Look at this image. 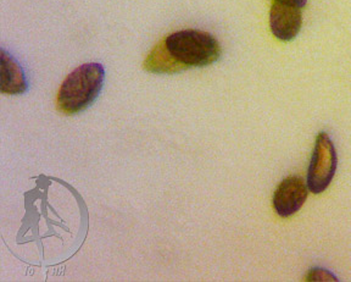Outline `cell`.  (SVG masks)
Here are the masks:
<instances>
[{"label": "cell", "mask_w": 351, "mask_h": 282, "mask_svg": "<svg viewBox=\"0 0 351 282\" xmlns=\"http://www.w3.org/2000/svg\"><path fill=\"white\" fill-rule=\"evenodd\" d=\"M221 53L219 40L213 34L183 30L160 40L144 61V69L153 73H176L208 67L219 60Z\"/></svg>", "instance_id": "obj_1"}, {"label": "cell", "mask_w": 351, "mask_h": 282, "mask_svg": "<svg viewBox=\"0 0 351 282\" xmlns=\"http://www.w3.org/2000/svg\"><path fill=\"white\" fill-rule=\"evenodd\" d=\"M105 70L98 62L77 67L65 78L58 94V108L66 115L87 109L97 99L104 86Z\"/></svg>", "instance_id": "obj_2"}, {"label": "cell", "mask_w": 351, "mask_h": 282, "mask_svg": "<svg viewBox=\"0 0 351 282\" xmlns=\"http://www.w3.org/2000/svg\"><path fill=\"white\" fill-rule=\"evenodd\" d=\"M338 167V155L335 144L326 132L316 137L313 156L307 172V187L315 194L324 192L335 177Z\"/></svg>", "instance_id": "obj_3"}, {"label": "cell", "mask_w": 351, "mask_h": 282, "mask_svg": "<svg viewBox=\"0 0 351 282\" xmlns=\"http://www.w3.org/2000/svg\"><path fill=\"white\" fill-rule=\"evenodd\" d=\"M308 187L300 176H289L278 185L274 193V208L282 218H289L306 202Z\"/></svg>", "instance_id": "obj_4"}, {"label": "cell", "mask_w": 351, "mask_h": 282, "mask_svg": "<svg viewBox=\"0 0 351 282\" xmlns=\"http://www.w3.org/2000/svg\"><path fill=\"white\" fill-rule=\"evenodd\" d=\"M302 25V9L274 1L269 12V26L276 38L289 42L300 32Z\"/></svg>", "instance_id": "obj_5"}, {"label": "cell", "mask_w": 351, "mask_h": 282, "mask_svg": "<svg viewBox=\"0 0 351 282\" xmlns=\"http://www.w3.org/2000/svg\"><path fill=\"white\" fill-rule=\"evenodd\" d=\"M0 89L5 94H21L27 89V82L22 67L12 56L1 50V70Z\"/></svg>", "instance_id": "obj_6"}, {"label": "cell", "mask_w": 351, "mask_h": 282, "mask_svg": "<svg viewBox=\"0 0 351 282\" xmlns=\"http://www.w3.org/2000/svg\"><path fill=\"white\" fill-rule=\"evenodd\" d=\"M306 280L307 281H332V280L337 281L338 279L333 277L332 272L324 270V269H313V270L308 271Z\"/></svg>", "instance_id": "obj_7"}, {"label": "cell", "mask_w": 351, "mask_h": 282, "mask_svg": "<svg viewBox=\"0 0 351 282\" xmlns=\"http://www.w3.org/2000/svg\"><path fill=\"white\" fill-rule=\"evenodd\" d=\"M274 1H278V3H283V4H288V5L298 6V8H305L307 4V0H274Z\"/></svg>", "instance_id": "obj_8"}]
</instances>
